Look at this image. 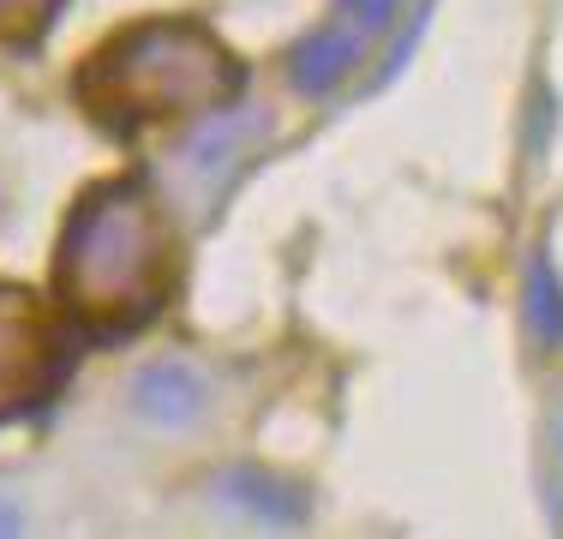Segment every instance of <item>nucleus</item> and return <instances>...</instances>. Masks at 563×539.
<instances>
[{"label":"nucleus","instance_id":"f257e3e1","mask_svg":"<svg viewBox=\"0 0 563 539\" xmlns=\"http://www.w3.org/2000/svg\"><path fill=\"white\" fill-rule=\"evenodd\" d=\"M347 61H354V36H318V43L300 54V78L324 90V85H336V78L347 73Z\"/></svg>","mask_w":563,"mask_h":539},{"label":"nucleus","instance_id":"f03ea898","mask_svg":"<svg viewBox=\"0 0 563 539\" xmlns=\"http://www.w3.org/2000/svg\"><path fill=\"white\" fill-rule=\"evenodd\" d=\"M347 7L360 12V31H378V24L390 19V7H396V0H347Z\"/></svg>","mask_w":563,"mask_h":539},{"label":"nucleus","instance_id":"7ed1b4c3","mask_svg":"<svg viewBox=\"0 0 563 539\" xmlns=\"http://www.w3.org/2000/svg\"><path fill=\"white\" fill-rule=\"evenodd\" d=\"M533 294L545 306V270H533ZM540 336H558V312H540Z\"/></svg>","mask_w":563,"mask_h":539}]
</instances>
